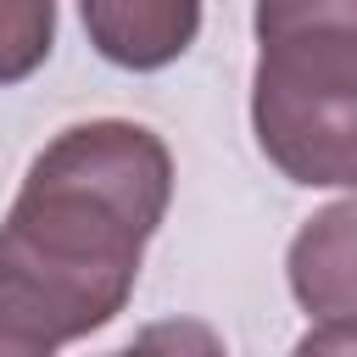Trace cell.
<instances>
[{"label":"cell","instance_id":"1","mask_svg":"<svg viewBox=\"0 0 357 357\" xmlns=\"http://www.w3.org/2000/svg\"><path fill=\"white\" fill-rule=\"evenodd\" d=\"M173 201V151L128 117L61 128L0 223V357H45L106 329Z\"/></svg>","mask_w":357,"mask_h":357},{"label":"cell","instance_id":"2","mask_svg":"<svg viewBox=\"0 0 357 357\" xmlns=\"http://www.w3.org/2000/svg\"><path fill=\"white\" fill-rule=\"evenodd\" d=\"M251 134L301 190H357V0L251 6Z\"/></svg>","mask_w":357,"mask_h":357},{"label":"cell","instance_id":"3","mask_svg":"<svg viewBox=\"0 0 357 357\" xmlns=\"http://www.w3.org/2000/svg\"><path fill=\"white\" fill-rule=\"evenodd\" d=\"M284 279L296 307L318 318H357V190L318 206L290 251H284Z\"/></svg>","mask_w":357,"mask_h":357},{"label":"cell","instance_id":"4","mask_svg":"<svg viewBox=\"0 0 357 357\" xmlns=\"http://www.w3.org/2000/svg\"><path fill=\"white\" fill-rule=\"evenodd\" d=\"M89 45L123 73L173 67L201 33V0H78Z\"/></svg>","mask_w":357,"mask_h":357},{"label":"cell","instance_id":"5","mask_svg":"<svg viewBox=\"0 0 357 357\" xmlns=\"http://www.w3.org/2000/svg\"><path fill=\"white\" fill-rule=\"evenodd\" d=\"M56 50V0H0V89L33 78Z\"/></svg>","mask_w":357,"mask_h":357},{"label":"cell","instance_id":"6","mask_svg":"<svg viewBox=\"0 0 357 357\" xmlns=\"http://www.w3.org/2000/svg\"><path fill=\"white\" fill-rule=\"evenodd\" d=\"M296 351H357V318H318Z\"/></svg>","mask_w":357,"mask_h":357}]
</instances>
